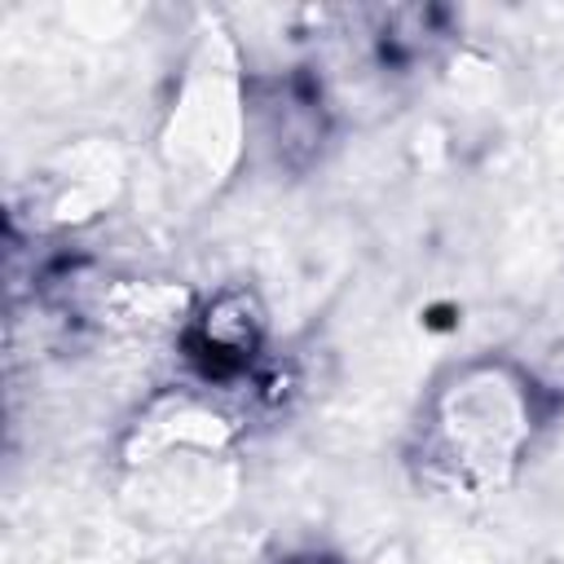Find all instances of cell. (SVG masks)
<instances>
[{"mask_svg": "<svg viewBox=\"0 0 564 564\" xmlns=\"http://www.w3.org/2000/svg\"><path fill=\"white\" fill-rule=\"evenodd\" d=\"M546 427V392L511 357H467L423 397L410 463L423 485L454 498H489L529 463Z\"/></svg>", "mask_w": 564, "mask_h": 564, "instance_id": "obj_1", "label": "cell"}, {"mask_svg": "<svg viewBox=\"0 0 564 564\" xmlns=\"http://www.w3.org/2000/svg\"><path fill=\"white\" fill-rule=\"evenodd\" d=\"M238 445L242 423L220 392L212 383H176L123 436V498L154 529H198L238 494Z\"/></svg>", "mask_w": 564, "mask_h": 564, "instance_id": "obj_2", "label": "cell"}, {"mask_svg": "<svg viewBox=\"0 0 564 564\" xmlns=\"http://www.w3.org/2000/svg\"><path fill=\"white\" fill-rule=\"evenodd\" d=\"M251 145L247 119V70L225 57V48H203L167 110L163 154L181 181L216 185Z\"/></svg>", "mask_w": 564, "mask_h": 564, "instance_id": "obj_3", "label": "cell"}, {"mask_svg": "<svg viewBox=\"0 0 564 564\" xmlns=\"http://www.w3.org/2000/svg\"><path fill=\"white\" fill-rule=\"evenodd\" d=\"M181 344L194 348L189 352L194 361H203V383L220 388L234 375H247V366L256 361V352L264 344V313L256 308L251 291H242V286L220 291L207 308L189 313Z\"/></svg>", "mask_w": 564, "mask_h": 564, "instance_id": "obj_4", "label": "cell"}, {"mask_svg": "<svg viewBox=\"0 0 564 564\" xmlns=\"http://www.w3.org/2000/svg\"><path fill=\"white\" fill-rule=\"evenodd\" d=\"M291 564H339V560H326V555H300V560H291Z\"/></svg>", "mask_w": 564, "mask_h": 564, "instance_id": "obj_5", "label": "cell"}]
</instances>
